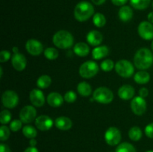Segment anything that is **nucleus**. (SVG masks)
I'll list each match as a JSON object with an SVG mask.
<instances>
[{
    "mask_svg": "<svg viewBox=\"0 0 153 152\" xmlns=\"http://www.w3.org/2000/svg\"><path fill=\"white\" fill-rule=\"evenodd\" d=\"M134 66L140 70L149 69L153 63L152 52L146 48L140 49L134 57Z\"/></svg>",
    "mask_w": 153,
    "mask_h": 152,
    "instance_id": "f257e3e1",
    "label": "nucleus"
},
{
    "mask_svg": "<svg viewBox=\"0 0 153 152\" xmlns=\"http://www.w3.org/2000/svg\"><path fill=\"white\" fill-rule=\"evenodd\" d=\"M94 13V7L87 1L78 3L74 9L75 18L79 22H85L89 19Z\"/></svg>",
    "mask_w": 153,
    "mask_h": 152,
    "instance_id": "f03ea898",
    "label": "nucleus"
},
{
    "mask_svg": "<svg viewBox=\"0 0 153 152\" xmlns=\"http://www.w3.org/2000/svg\"><path fill=\"white\" fill-rule=\"evenodd\" d=\"M54 45L61 49H70L73 46L74 38L71 33L65 30H61L54 34L52 37Z\"/></svg>",
    "mask_w": 153,
    "mask_h": 152,
    "instance_id": "7ed1b4c3",
    "label": "nucleus"
},
{
    "mask_svg": "<svg viewBox=\"0 0 153 152\" xmlns=\"http://www.w3.org/2000/svg\"><path fill=\"white\" fill-rule=\"evenodd\" d=\"M93 98L100 104H109L114 100V94L108 88L100 86L94 92Z\"/></svg>",
    "mask_w": 153,
    "mask_h": 152,
    "instance_id": "20e7f679",
    "label": "nucleus"
},
{
    "mask_svg": "<svg viewBox=\"0 0 153 152\" xmlns=\"http://www.w3.org/2000/svg\"><path fill=\"white\" fill-rule=\"evenodd\" d=\"M115 71L120 76L128 78L132 76L134 68L131 63L127 60H120L115 64Z\"/></svg>",
    "mask_w": 153,
    "mask_h": 152,
    "instance_id": "39448f33",
    "label": "nucleus"
},
{
    "mask_svg": "<svg viewBox=\"0 0 153 152\" xmlns=\"http://www.w3.org/2000/svg\"><path fill=\"white\" fill-rule=\"evenodd\" d=\"M99 69L100 68L97 63L88 61L81 65L79 68V74L84 78H91L98 73Z\"/></svg>",
    "mask_w": 153,
    "mask_h": 152,
    "instance_id": "423d86ee",
    "label": "nucleus"
},
{
    "mask_svg": "<svg viewBox=\"0 0 153 152\" xmlns=\"http://www.w3.org/2000/svg\"><path fill=\"white\" fill-rule=\"evenodd\" d=\"M105 140L106 143L111 146L117 145L121 140V133L118 128L110 127L105 134Z\"/></svg>",
    "mask_w": 153,
    "mask_h": 152,
    "instance_id": "0eeeda50",
    "label": "nucleus"
},
{
    "mask_svg": "<svg viewBox=\"0 0 153 152\" xmlns=\"http://www.w3.org/2000/svg\"><path fill=\"white\" fill-rule=\"evenodd\" d=\"M1 101L3 105L7 108H14L19 102V96L14 91L7 90L1 95Z\"/></svg>",
    "mask_w": 153,
    "mask_h": 152,
    "instance_id": "6e6552de",
    "label": "nucleus"
},
{
    "mask_svg": "<svg viewBox=\"0 0 153 152\" xmlns=\"http://www.w3.org/2000/svg\"><path fill=\"white\" fill-rule=\"evenodd\" d=\"M36 116H37V110L33 106H25L19 112V119L25 124L32 122L35 119Z\"/></svg>",
    "mask_w": 153,
    "mask_h": 152,
    "instance_id": "1a4fd4ad",
    "label": "nucleus"
},
{
    "mask_svg": "<svg viewBox=\"0 0 153 152\" xmlns=\"http://www.w3.org/2000/svg\"><path fill=\"white\" fill-rule=\"evenodd\" d=\"M137 31L141 38L146 40L153 39V24L149 21H143L138 25Z\"/></svg>",
    "mask_w": 153,
    "mask_h": 152,
    "instance_id": "9d476101",
    "label": "nucleus"
},
{
    "mask_svg": "<svg viewBox=\"0 0 153 152\" xmlns=\"http://www.w3.org/2000/svg\"><path fill=\"white\" fill-rule=\"evenodd\" d=\"M131 109L133 113L137 116H141L146 110V102L144 98L137 96L131 100Z\"/></svg>",
    "mask_w": 153,
    "mask_h": 152,
    "instance_id": "9b49d317",
    "label": "nucleus"
},
{
    "mask_svg": "<svg viewBox=\"0 0 153 152\" xmlns=\"http://www.w3.org/2000/svg\"><path fill=\"white\" fill-rule=\"evenodd\" d=\"M25 49L30 55L33 56H37L43 52V46L39 40L35 39H30L26 42Z\"/></svg>",
    "mask_w": 153,
    "mask_h": 152,
    "instance_id": "f8f14e48",
    "label": "nucleus"
},
{
    "mask_svg": "<svg viewBox=\"0 0 153 152\" xmlns=\"http://www.w3.org/2000/svg\"><path fill=\"white\" fill-rule=\"evenodd\" d=\"M35 125L40 131H46L50 129L53 125V121L49 116L46 115H42L36 118Z\"/></svg>",
    "mask_w": 153,
    "mask_h": 152,
    "instance_id": "ddd939ff",
    "label": "nucleus"
},
{
    "mask_svg": "<svg viewBox=\"0 0 153 152\" xmlns=\"http://www.w3.org/2000/svg\"><path fill=\"white\" fill-rule=\"evenodd\" d=\"M29 98L31 104L37 107H40L44 104L45 97L40 89H34L30 92Z\"/></svg>",
    "mask_w": 153,
    "mask_h": 152,
    "instance_id": "4468645a",
    "label": "nucleus"
},
{
    "mask_svg": "<svg viewBox=\"0 0 153 152\" xmlns=\"http://www.w3.org/2000/svg\"><path fill=\"white\" fill-rule=\"evenodd\" d=\"M11 63L13 68L16 71L21 72L25 69V67H26L27 61L25 59V57L22 54L18 52V53L13 54V55L12 56Z\"/></svg>",
    "mask_w": 153,
    "mask_h": 152,
    "instance_id": "2eb2a0df",
    "label": "nucleus"
},
{
    "mask_svg": "<svg viewBox=\"0 0 153 152\" xmlns=\"http://www.w3.org/2000/svg\"><path fill=\"white\" fill-rule=\"evenodd\" d=\"M135 93L134 87L131 85L126 84L120 86L118 89V96L123 100H130L133 98Z\"/></svg>",
    "mask_w": 153,
    "mask_h": 152,
    "instance_id": "dca6fc26",
    "label": "nucleus"
},
{
    "mask_svg": "<svg viewBox=\"0 0 153 152\" xmlns=\"http://www.w3.org/2000/svg\"><path fill=\"white\" fill-rule=\"evenodd\" d=\"M48 104L52 107H61L63 104L64 101V98L60 93L56 92H52L48 95L46 98Z\"/></svg>",
    "mask_w": 153,
    "mask_h": 152,
    "instance_id": "f3484780",
    "label": "nucleus"
},
{
    "mask_svg": "<svg viewBox=\"0 0 153 152\" xmlns=\"http://www.w3.org/2000/svg\"><path fill=\"white\" fill-rule=\"evenodd\" d=\"M87 40L90 45L93 46H100L103 40L102 34L97 30L91 31L87 35Z\"/></svg>",
    "mask_w": 153,
    "mask_h": 152,
    "instance_id": "a211bd4d",
    "label": "nucleus"
},
{
    "mask_svg": "<svg viewBox=\"0 0 153 152\" xmlns=\"http://www.w3.org/2000/svg\"><path fill=\"white\" fill-rule=\"evenodd\" d=\"M55 125L61 131H68L73 126V122L67 116H60L55 119Z\"/></svg>",
    "mask_w": 153,
    "mask_h": 152,
    "instance_id": "6ab92c4d",
    "label": "nucleus"
},
{
    "mask_svg": "<svg viewBox=\"0 0 153 152\" xmlns=\"http://www.w3.org/2000/svg\"><path fill=\"white\" fill-rule=\"evenodd\" d=\"M118 16L123 22H128L129 20H131L133 16L132 9L129 6H122L118 12Z\"/></svg>",
    "mask_w": 153,
    "mask_h": 152,
    "instance_id": "aec40b11",
    "label": "nucleus"
},
{
    "mask_svg": "<svg viewBox=\"0 0 153 152\" xmlns=\"http://www.w3.org/2000/svg\"><path fill=\"white\" fill-rule=\"evenodd\" d=\"M73 52L79 57H85L89 54L90 47L87 43L80 42L75 45L73 47Z\"/></svg>",
    "mask_w": 153,
    "mask_h": 152,
    "instance_id": "412c9836",
    "label": "nucleus"
},
{
    "mask_svg": "<svg viewBox=\"0 0 153 152\" xmlns=\"http://www.w3.org/2000/svg\"><path fill=\"white\" fill-rule=\"evenodd\" d=\"M109 49L106 46H97L92 51V57L95 60H100L108 55Z\"/></svg>",
    "mask_w": 153,
    "mask_h": 152,
    "instance_id": "4be33fe9",
    "label": "nucleus"
},
{
    "mask_svg": "<svg viewBox=\"0 0 153 152\" xmlns=\"http://www.w3.org/2000/svg\"><path fill=\"white\" fill-rule=\"evenodd\" d=\"M134 80L138 84H146L150 80V75L147 72L141 70L134 75Z\"/></svg>",
    "mask_w": 153,
    "mask_h": 152,
    "instance_id": "5701e85b",
    "label": "nucleus"
},
{
    "mask_svg": "<svg viewBox=\"0 0 153 152\" xmlns=\"http://www.w3.org/2000/svg\"><path fill=\"white\" fill-rule=\"evenodd\" d=\"M77 91L79 94L82 96H89L92 92V88L88 83L85 81H82L78 84Z\"/></svg>",
    "mask_w": 153,
    "mask_h": 152,
    "instance_id": "b1692460",
    "label": "nucleus"
},
{
    "mask_svg": "<svg viewBox=\"0 0 153 152\" xmlns=\"http://www.w3.org/2000/svg\"><path fill=\"white\" fill-rule=\"evenodd\" d=\"M52 83V79L47 75H43L37 80V85L40 89H46L50 86Z\"/></svg>",
    "mask_w": 153,
    "mask_h": 152,
    "instance_id": "393cba45",
    "label": "nucleus"
},
{
    "mask_svg": "<svg viewBox=\"0 0 153 152\" xmlns=\"http://www.w3.org/2000/svg\"><path fill=\"white\" fill-rule=\"evenodd\" d=\"M142 133L141 129L139 127L134 126L130 128L129 131H128V137H129L130 139L132 141H138L141 139L142 137Z\"/></svg>",
    "mask_w": 153,
    "mask_h": 152,
    "instance_id": "a878e982",
    "label": "nucleus"
},
{
    "mask_svg": "<svg viewBox=\"0 0 153 152\" xmlns=\"http://www.w3.org/2000/svg\"><path fill=\"white\" fill-rule=\"evenodd\" d=\"M151 0H130L131 6L137 10H144L149 7Z\"/></svg>",
    "mask_w": 153,
    "mask_h": 152,
    "instance_id": "bb28decb",
    "label": "nucleus"
},
{
    "mask_svg": "<svg viewBox=\"0 0 153 152\" xmlns=\"http://www.w3.org/2000/svg\"><path fill=\"white\" fill-rule=\"evenodd\" d=\"M93 22L95 26L98 27V28H102L105 25L106 18L102 13H96L93 17Z\"/></svg>",
    "mask_w": 153,
    "mask_h": 152,
    "instance_id": "cd10ccee",
    "label": "nucleus"
},
{
    "mask_svg": "<svg viewBox=\"0 0 153 152\" xmlns=\"http://www.w3.org/2000/svg\"><path fill=\"white\" fill-rule=\"evenodd\" d=\"M22 134L26 138L34 139L37 137V132L35 128L31 125H25L22 128Z\"/></svg>",
    "mask_w": 153,
    "mask_h": 152,
    "instance_id": "c85d7f7f",
    "label": "nucleus"
},
{
    "mask_svg": "<svg viewBox=\"0 0 153 152\" xmlns=\"http://www.w3.org/2000/svg\"><path fill=\"white\" fill-rule=\"evenodd\" d=\"M43 53H44V56L46 57V59L50 60V61L56 60L58 58V56H59L58 51L56 49L52 47H49L46 49Z\"/></svg>",
    "mask_w": 153,
    "mask_h": 152,
    "instance_id": "c756f323",
    "label": "nucleus"
},
{
    "mask_svg": "<svg viewBox=\"0 0 153 152\" xmlns=\"http://www.w3.org/2000/svg\"><path fill=\"white\" fill-rule=\"evenodd\" d=\"M116 152H137L136 149L131 143L123 142L117 147Z\"/></svg>",
    "mask_w": 153,
    "mask_h": 152,
    "instance_id": "7c9ffc66",
    "label": "nucleus"
},
{
    "mask_svg": "<svg viewBox=\"0 0 153 152\" xmlns=\"http://www.w3.org/2000/svg\"><path fill=\"white\" fill-rule=\"evenodd\" d=\"M101 69L104 72H111L115 67V64L113 61L110 59H106L103 61L101 63Z\"/></svg>",
    "mask_w": 153,
    "mask_h": 152,
    "instance_id": "2f4dec72",
    "label": "nucleus"
},
{
    "mask_svg": "<svg viewBox=\"0 0 153 152\" xmlns=\"http://www.w3.org/2000/svg\"><path fill=\"white\" fill-rule=\"evenodd\" d=\"M10 130L4 125L0 127V140L1 142L6 141L10 137Z\"/></svg>",
    "mask_w": 153,
    "mask_h": 152,
    "instance_id": "473e14b6",
    "label": "nucleus"
},
{
    "mask_svg": "<svg viewBox=\"0 0 153 152\" xmlns=\"http://www.w3.org/2000/svg\"><path fill=\"white\" fill-rule=\"evenodd\" d=\"M11 119V113L9 110H4L1 112L0 114V122L2 125H5L7 124Z\"/></svg>",
    "mask_w": 153,
    "mask_h": 152,
    "instance_id": "72a5a7b5",
    "label": "nucleus"
},
{
    "mask_svg": "<svg viewBox=\"0 0 153 152\" xmlns=\"http://www.w3.org/2000/svg\"><path fill=\"white\" fill-rule=\"evenodd\" d=\"M22 123L23 122L21 120H19V119H15V120L12 121L10 124V131H13V132H16V131H19L22 128Z\"/></svg>",
    "mask_w": 153,
    "mask_h": 152,
    "instance_id": "f704fd0d",
    "label": "nucleus"
},
{
    "mask_svg": "<svg viewBox=\"0 0 153 152\" xmlns=\"http://www.w3.org/2000/svg\"><path fill=\"white\" fill-rule=\"evenodd\" d=\"M64 101H66L68 103H73L77 98V95H76V92H73V91H68L65 93L64 95Z\"/></svg>",
    "mask_w": 153,
    "mask_h": 152,
    "instance_id": "c9c22d12",
    "label": "nucleus"
},
{
    "mask_svg": "<svg viewBox=\"0 0 153 152\" xmlns=\"http://www.w3.org/2000/svg\"><path fill=\"white\" fill-rule=\"evenodd\" d=\"M10 56H11V54L9 51L7 50H3L0 52V62L4 63L6 62V61H8L10 58Z\"/></svg>",
    "mask_w": 153,
    "mask_h": 152,
    "instance_id": "e433bc0d",
    "label": "nucleus"
},
{
    "mask_svg": "<svg viewBox=\"0 0 153 152\" xmlns=\"http://www.w3.org/2000/svg\"><path fill=\"white\" fill-rule=\"evenodd\" d=\"M145 134L149 138L153 139V122L146 125L145 128Z\"/></svg>",
    "mask_w": 153,
    "mask_h": 152,
    "instance_id": "4c0bfd02",
    "label": "nucleus"
},
{
    "mask_svg": "<svg viewBox=\"0 0 153 152\" xmlns=\"http://www.w3.org/2000/svg\"><path fill=\"white\" fill-rule=\"evenodd\" d=\"M148 94H149V90L146 88L143 87L139 90V95L141 96L142 98H145V97L148 96Z\"/></svg>",
    "mask_w": 153,
    "mask_h": 152,
    "instance_id": "58836bf2",
    "label": "nucleus"
},
{
    "mask_svg": "<svg viewBox=\"0 0 153 152\" xmlns=\"http://www.w3.org/2000/svg\"><path fill=\"white\" fill-rule=\"evenodd\" d=\"M128 0H111V2L116 6H124Z\"/></svg>",
    "mask_w": 153,
    "mask_h": 152,
    "instance_id": "ea45409f",
    "label": "nucleus"
},
{
    "mask_svg": "<svg viewBox=\"0 0 153 152\" xmlns=\"http://www.w3.org/2000/svg\"><path fill=\"white\" fill-rule=\"evenodd\" d=\"M0 152H11L8 145L5 144H0Z\"/></svg>",
    "mask_w": 153,
    "mask_h": 152,
    "instance_id": "a19ab883",
    "label": "nucleus"
},
{
    "mask_svg": "<svg viewBox=\"0 0 153 152\" xmlns=\"http://www.w3.org/2000/svg\"><path fill=\"white\" fill-rule=\"evenodd\" d=\"M24 152H39V151H38V150H37V148L31 147V146H30V147L27 148L24 151Z\"/></svg>",
    "mask_w": 153,
    "mask_h": 152,
    "instance_id": "79ce46f5",
    "label": "nucleus"
},
{
    "mask_svg": "<svg viewBox=\"0 0 153 152\" xmlns=\"http://www.w3.org/2000/svg\"><path fill=\"white\" fill-rule=\"evenodd\" d=\"M91 1H92L93 3L95 4L96 5H101L103 3H105V1L106 0H91Z\"/></svg>",
    "mask_w": 153,
    "mask_h": 152,
    "instance_id": "37998d69",
    "label": "nucleus"
},
{
    "mask_svg": "<svg viewBox=\"0 0 153 152\" xmlns=\"http://www.w3.org/2000/svg\"><path fill=\"white\" fill-rule=\"evenodd\" d=\"M29 145L30 146H31V147H35L36 145H37V140H36L34 138L31 139L29 142Z\"/></svg>",
    "mask_w": 153,
    "mask_h": 152,
    "instance_id": "c03bdc74",
    "label": "nucleus"
},
{
    "mask_svg": "<svg viewBox=\"0 0 153 152\" xmlns=\"http://www.w3.org/2000/svg\"><path fill=\"white\" fill-rule=\"evenodd\" d=\"M148 20H149V22H150L151 23L153 24V11L150 12V13L148 14Z\"/></svg>",
    "mask_w": 153,
    "mask_h": 152,
    "instance_id": "a18cd8bd",
    "label": "nucleus"
},
{
    "mask_svg": "<svg viewBox=\"0 0 153 152\" xmlns=\"http://www.w3.org/2000/svg\"><path fill=\"white\" fill-rule=\"evenodd\" d=\"M12 51H13V54H16V53H18L19 52V49H18L17 47H16V46H14V47L12 49Z\"/></svg>",
    "mask_w": 153,
    "mask_h": 152,
    "instance_id": "49530a36",
    "label": "nucleus"
},
{
    "mask_svg": "<svg viewBox=\"0 0 153 152\" xmlns=\"http://www.w3.org/2000/svg\"><path fill=\"white\" fill-rule=\"evenodd\" d=\"M0 72H1V77L2 76V68L1 67H0Z\"/></svg>",
    "mask_w": 153,
    "mask_h": 152,
    "instance_id": "de8ad7c7",
    "label": "nucleus"
},
{
    "mask_svg": "<svg viewBox=\"0 0 153 152\" xmlns=\"http://www.w3.org/2000/svg\"><path fill=\"white\" fill-rule=\"evenodd\" d=\"M151 49H152V52H153V40H152V43H151Z\"/></svg>",
    "mask_w": 153,
    "mask_h": 152,
    "instance_id": "09e8293b",
    "label": "nucleus"
},
{
    "mask_svg": "<svg viewBox=\"0 0 153 152\" xmlns=\"http://www.w3.org/2000/svg\"><path fill=\"white\" fill-rule=\"evenodd\" d=\"M146 152H153V151H152V150H151V151H146Z\"/></svg>",
    "mask_w": 153,
    "mask_h": 152,
    "instance_id": "8fccbe9b",
    "label": "nucleus"
},
{
    "mask_svg": "<svg viewBox=\"0 0 153 152\" xmlns=\"http://www.w3.org/2000/svg\"><path fill=\"white\" fill-rule=\"evenodd\" d=\"M152 7H153V1H152Z\"/></svg>",
    "mask_w": 153,
    "mask_h": 152,
    "instance_id": "3c124183",
    "label": "nucleus"
}]
</instances>
